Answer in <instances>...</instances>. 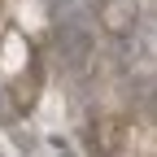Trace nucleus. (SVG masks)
<instances>
[{"mask_svg":"<svg viewBox=\"0 0 157 157\" xmlns=\"http://www.w3.org/2000/svg\"><path fill=\"white\" fill-rule=\"evenodd\" d=\"M0 66H5V74H13V70H22V66H26V39L17 35V31H9V35H5V48H0Z\"/></svg>","mask_w":157,"mask_h":157,"instance_id":"1","label":"nucleus"}]
</instances>
